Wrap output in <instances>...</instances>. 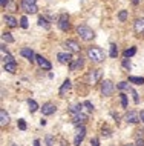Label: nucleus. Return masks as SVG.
<instances>
[{
  "instance_id": "obj_22",
  "label": "nucleus",
  "mask_w": 144,
  "mask_h": 146,
  "mask_svg": "<svg viewBox=\"0 0 144 146\" xmlns=\"http://www.w3.org/2000/svg\"><path fill=\"white\" fill-rule=\"evenodd\" d=\"M135 54H137V48H135V46H132V48L124 51V52H123V57H124V58H129V57H132V56H135Z\"/></svg>"
},
{
  "instance_id": "obj_5",
  "label": "nucleus",
  "mask_w": 144,
  "mask_h": 146,
  "mask_svg": "<svg viewBox=\"0 0 144 146\" xmlns=\"http://www.w3.org/2000/svg\"><path fill=\"white\" fill-rule=\"evenodd\" d=\"M84 135H86V128H84V125L75 126V139H74V145L80 146V143L84 139Z\"/></svg>"
},
{
  "instance_id": "obj_29",
  "label": "nucleus",
  "mask_w": 144,
  "mask_h": 146,
  "mask_svg": "<svg viewBox=\"0 0 144 146\" xmlns=\"http://www.w3.org/2000/svg\"><path fill=\"white\" fill-rule=\"evenodd\" d=\"M129 92L132 94V97H133V102H135V105H138L139 103V97H138V92L135 91L133 88H129Z\"/></svg>"
},
{
  "instance_id": "obj_33",
  "label": "nucleus",
  "mask_w": 144,
  "mask_h": 146,
  "mask_svg": "<svg viewBox=\"0 0 144 146\" xmlns=\"http://www.w3.org/2000/svg\"><path fill=\"white\" fill-rule=\"evenodd\" d=\"M116 88H118V89H129L130 88V86H129V83H127V82H120V83L118 85H116Z\"/></svg>"
},
{
  "instance_id": "obj_11",
  "label": "nucleus",
  "mask_w": 144,
  "mask_h": 146,
  "mask_svg": "<svg viewBox=\"0 0 144 146\" xmlns=\"http://www.w3.org/2000/svg\"><path fill=\"white\" fill-rule=\"evenodd\" d=\"M83 66H84V58L80 56V57L74 58V60L71 62V65H69V69L75 72V71H80L81 68H83Z\"/></svg>"
},
{
  "instance_id": "obj_8",
  "label": "nucleus",
  "mask_w": 144,
  "mask_h": 146,
  "mask_svg": "<svg viewBox=\"0 0 144 146\" xmlns=\"http://www.w3.org/2000/svg\"><path fill=\"white\" fill-rule=\"evenodd\" d=\"M58 28H60L61 31H64V33H66V31H69V28H71V23H69V15L68 14H61L60 15V17H58Z\"/></svg>"
},
{
  "instance_id": "obj_45",
  "label": "nucleus",
  "mask_w": 144,
  "mask_h": 146,
  "mask_svg": "<svg viewBox=\"0 0 144 146\" xmlns=\"http://www.w3.org/2000/svg\"><path fill=\"white\" fill-rule=\"evenodd\" d=\"M34 146H40V140H38V139L34 140Z\"/></svg>"
},
{
  "instance_id": "obj_36",
  "label": "nucleus",
  "mask_w": 144,
  "mask_h": 146,
  "mask_svg": "<svg viewBox=\"0 0 144 146\" xmlns=\"http://www.w3.org/2000/svg\"><path fill=\"white\" fill-rule=\"evenodd\" d=\"M83 105L86 106V109H87L89 112H92V111H94V105H92V103H91V102H89V100H86V102H84Z\"/></svg>"
},
{
  "instance_id": "obj_38",
  "label": "nucleus",
  "mask_w": 144,
  "mask_h": 146,
  "mask_svg": "<svg viewBox=\"0 0 144 146\" xmlns=\"http://www.w3.org/2000/svg\"><path fill=\"white\" fill-rule=\"evenodd\" d=\"M137 139H144V129H138L137 134H135V140Z\"/></svg>"
},
{
  "instance_id": "obj_26",
  "label": "nucleus",
  "mask_w": 144,
  "mask_h": 146,
  "mask_svg": "<svg viewBox=\"0 0 144 146\" xmlns=\"http://www.w3.org/2000/svg\"><path fill=\"white\" fill-rule=\"evenodd\" d=\"M45 143H46V146H55V137L48 134V135L45 137Z\"/></svg>"
},
{
  "instance_id": "obj_50",
  "label": "nucleus",
  "mask_w": 144,
  "mask_h": 146,
  "mask_svg": "<svg viewBox=\"0 0 144 146\" xmlns=\"http://www.w3.org/2000/svg\"><path fill=\"white\" fill-rule=\"evenodd\" d=\"M12 146H17V145H15V143H14V145H12Z\"/></svg>"
},
{
  "instance_id": "obj_40",
  "label": "nucleus",
  "mask_w": 144,
  "mask_h": 146,
  "mask_svg": "<svg viewBox=\"0 0 144 146\" xmlns=\"http://www.w3.org/2000/svg\"><path fill=\"white\" fill-rule=\"evenodd\" d=\"M91 145H92V146H100V140L97 139V137H94V139L91 140Z\"/></svg>"
},
{
  "instance_id": "obj_20",
  "label": "nucleus",
  "mask_w": 144,
  "mask_h": 146,
  "mask_svg": "<svg viewBox=\"0 0 144 146\" xmlns=\"http://www.w3.org/2000/svg\"><path fill=\"white\" fill-rule=\"evenodd\" d=\"M83 106H84V105H81V103L72 105L71 108H69V114H71V115H74V114H77V112H83Z\"/></svg>"
},
{
  "instance_id": "obj_34",
  "label": "nucleus",
  "mask_w": 144,
  "mask_h": 146,
  "mask_svg": "<svg viewBox=\"0 0 144 146\" xmlns=\"http://www.w3.org/2000/svg\"><path fill=\"white\" fill-rule=\"evenodd\" d=\"M120 97H121V106L123 108H127V96L126 94H120Z\"/></svg>"
},
{
  "instance_id": "obj_4",
  "label": "nucleus",
  "mask_w": 144,
  "mask_h": 146,
  "mask_svg": "<svg viewBox=\"0 0 144 146\" xmlns=\"http://www.w3.org/2000/svg\"><path fill=\"white\" fill-rule=\"evenodd\" d=\"M101 69H91L89 72L86 74V82H87V85H91V86H94L98 83V80L101 78Z\"/></svg>"
},
{
  "instance_id": "obj_41",
  "label": "nucleus",
  "mask_w": 144,
  "mask_h": 146,
  "mask_svg": "<svg viewBox=\"0 0 144 146\" xmlns=\"http://www.w3.org/2000/svg\"><path fill=\"white\" fill-rule=\"evenodd\" d=\"M135 146H144V139H137L135 140Z\"/></svg>"
},
{
  "instance_id": "obj_31",
  "label": "nucleus",
  "mask_w": 144,
  "mask_h": 146,
  "mask_svg": "<svg viewBox=\"0 0 144 146\" xmlns=\"http://www.w3.org/2000/svg\"><path fill=\"white\" fill-rule=\"evenodd\" d=\"M17 126H18V129H20V131H26V121L23 120V118H18Z\"/></svg>"
},
{
  "instance_id": "obj_3",
  "label": "nucleus",
  "mask_w": 144,
  "mask_h": 146,
  "mask_svg": "<svg viewBox=\"0 0 144 146\" xmlns=\"http://www.w3.org/2000/svg\"><path fill=\"white\" fill-rule=\"evenodd\" d=\"M77 34H78L80 37L83 38V40H86V42L92 40V38L95 37L94 29H92V28H89V26H86V25H80L78 28H77Z\"/></svg>"
},
{
  "instance_id": "obj_37",
  "label": "nucleus",
  "mask_w": 144,
  "mask_h": 146,
  "mask_svg": "<svg viewBox=\"0 0 144 146\" xmlns=\"http://www.w3.org/2000/svg\"><path fill=\"white\" fill-rule=\"evenodd\" d=\"M101 134L106 135V137H109V135H110V129H109L107 126H103V128H101Z\"/></svg>"
},
{
  "instance_id": "obj_16",
  "label": "nucleus",
  "mask_w": 144,
  "mask_h": 146,
  "mask_svg": "<svg viewBox=\"0 0 144 146\" xmlns=\"http://www.w3.org/2000/svg\"><path fill=\"white\" fill-rule=\"evenodd\" d=\"M133 31H135V34H138V35L144 34V17L137 19V20H135V23H133Z\"/></svg>"
},
{
  "instance_id": "obj_32",
  "label": "nucleus",
  "mask_w": 144,
  "mask_h": 146,
  "mask_svg": "<svg viewBox=\"0 0 144 146\" xmlns=\"http://www.w3.org/2000/svg\"><path fill=\"white\" fill-rule=\"evenodd\" d=\"M20 26L23 29L28 28V19H26V15H22V17H20Z\"/></svg>"
},
{
  "instance_id": "obj_30",
  "label": "nucleus",
  "mask_w": 144,
  "mask_h": 146,
  "mask_svg": "<svg viewBox=\"0 0 144 146\" xmlns=\"http://www.w3.org/2000/svg\"><path fill=\"white\" fill-rule=\"evenodd\" d=\"M2 38H3L5 42H8V43H12V42H14V37H12L9 33H3V34H2Z\"/></svg>"
},
{
  "instance_id": "obj_10",
  "label": "nucleus",
  "mask_w": 144,
  "mask_h": 146,
  "mask_svg": "<svg viewBox=\"0 0 144 146\" xmlns=\"http://www.w3.org/2000/svg\"><path fill=\"white\" fill-rule=\"evenodd\" d=\"M41 114L43 115H52L54 112L57 111V106L52 103V102H46V103H43V106H41Z\"/></svg>"
},
{
  "instance_id": "obj_15",
  "label": "nucleus",
  "mask_w": 144,
  "mask_h": 146,
  "mask_svg": "<svg viewBox=\"0 0 144 146\" xmlns=\"http://www.w3.org/2000/svg\"><path fill=\"white\" fill-rule=\"evenodd\" d=\"M36 62L38 63V65H40V68H43L45 71H51V69H52V65H51V62L46 60L43 56H37V57H36Z\"/></svg>"
},
{
  "instance_id": "obj_44",
  "label": "nucleus",
  "mask_w": 144,
  "mask_h": 146,
  "mask_svg": "<svg viewBox=\"0 0 144 146\" xmlns=\"http://www.w3.org/2000/svg\"><path fill=\"white\" fill-rule=\"evenodd\" d=\"M60 146H68V141H66L64 139H61L60 140Z\"/></svg>"
},
{
  "instance_id": "obj_9",
  "label": "nucleus",
  "mask_w": 144,
  "mask_h": 146,
  "mask_svg": "<svg viewBox=\"0 0 144 146\" xmlns=\"http://www.w3.org/2000/svg\"><path fill=\"white\" fill-rule=\"evenodd\" d=\"M124 120H126L127 123H130V125H135V123H138V121L141 120V117H139V114L137 111H127L126 114H124Z\"/></svg>"
},
{
  "instance_id": "obj_23",
  "label": "nucleus",
  "mask_w": 144,
  "mask_h": 146,
  "mask_svg": "<svg viewBox=\"0 0 144 146\" xmlns=\"http://www.w3.org/2000/svg\"><path fill=\"white\" fill-rule=\"evenodd\" d=\"M129 82H130V83H135V85H143V83H144V77L130 76V77H129Z\"/></svg>"
},
{
  "instance_id": "obj_14",
  "label": "nucleus",
  "mask_w": 144,
  "mask_h": 146,
  "mask_svg": "<svg viewBox=\"0 0 144 146\" xmlns=\"http://www.w3.org/2000/svg\"><path fill=\"white\" fill-rule=\"evenodd\" d=\"M86 120H87V114H84V112H77V114H74V115H72V123L75 126L83 125Z\"/></svg>"
},
{
  "instance_id": "obj_46",
  "label": "nucleus",
  "mask_w": 144,
  "mask_h": 146,
  "mask_svg": "<svg viewBox=\"0 0 144 146\" xmlns=\"http://www.w3.org/2000/svg\"><path fill=\"white\" fill-rule=\"evenodd\" d=\"M139 117H141V121L144 123V111H141V114H139Z\"/></svg>"
},
{
  "instance_id": "obj_24",
  "label": "nucleus",
  "mask_w": 144,
  "mask_h": 146,
  "mask_svg": "<svg viewBox=\"0 0 144 146\" xmlns=\"http://www.w3.org/2000/svg\"><path fill=\"white\" fill-rule=\"evenodd\" d=\"M38 26H40V28H45V29H49L51 28V25H49V22L48 20H46V19L45 17H40V19H38Z\"/></svg>"
},
{
  "instance_id": "obj_35",
  "label": "nucleus",
  "mask_w": 144,
  "mask_h": 146,
  "mask_svg": "<svg viewBox=\"0 0 144 146\" xmlns=\"http://www.w3.org/2000/svg\"><path fill=\"white\" fill-rule=\"evenodd\" d=\"M3 60H5V63H14V62H15L14 57L11 56V54H6V56L3 57Z\"/></svg>"
},
{
  "instance_id": "obj_47",
  "label": "nucleus",
  "mask_w": 144,
  "mask_h": 146,
  "mask_svg": "<svg viewBox=\"0 0 144 146\" xmlns=\"http://www.w3.org/2000/svg\"><path fill=\"white\" fill-rule=\"evenodd\" d=\"M40 125H41V126L46 125V120H45V118H41V120H40Z\"/></svg>"
},
{
  "instance_id": "obj_39",
  "label": "nucleus",
  "mask_w": 144,
  "mask_h": 146,
  "mask_svg": "<svg viewBox=\"0 0 144 146\" xmlns=\"http://www.w3.org/2000/svg\"><path fill=\"white\" fill-rule=\"evenodd\" d=\"M123 66H124L127 71L130 69V62H129V58H123Z\"/></svg>"
},
{
  "instance_id": "obj_7",
  "label": "nucleus",
  "mask_w": 144,
  "mask_h": 146,
  "mask_svg": "<svg viewBox=\"0 0 144 146\" xmlns=\"http://www.w3.org/2000/svg\"><path fill=\"white\" fill-rule=\"evenodd\" d=\"M63 46H64V49L68 51V52H80V49H81V46L78 45V42L77 40H72V38H68L64 43H63Z\"/></svg>"
},
{
  "instance_id": "obj_48",
  "label": "nucleus",
  "mask_w": 144,
  "mask_h": 146,
  "mask_svg": "<svg viewBox=\"0 0 144 146\" xmlns=\"http://www.w3.org/2000/svg\"><path fill=\"white\" fill-rule=\"evenodd\" d=\"M132 3H133V5H138V3H139V0H132Z\"/></svg>"
},
{
  "instance_id": "obj_12",
  "label": "nucleus",
  "mask_w": 144,
  "mask_h": 146,
  "mask_svg": "<svg viewBox=\"0 0 144 146\" xmlns=\"http://www.w3.org/2000/svg\"><path fill=\"white\" fill-rule=\"evenodd\" d=\"M71 88H72L71 80H69V78H66V80L63 82V85L60 86V89H58V96H60V97H66V96H68V92L71 91Z\"/></svg>"
},
{
  "instance_id": "obj_1",
  "label": "nucleus",
  "mask_w": 144,
  "mask_h": 146,
  "mask_svg": "<svg viewBox=\"0 0 144 146\" xmlns=\"http://www.w3.org/2000/svg\"><path fill=\"white\" fill-rule=\"evenodd\" d=\"M87 58L92 63H101L106 58V52L98 46H91V48H87Z\"/></svg>"
},
{
  "instance_id": "obj_6",
  "label": "nucleus",
  "mask_w": 144,
  "mask_h": 146,
  "mask_svg": "<svg viewBox=\"0 0 144 146\" xmlns=\"http://www.w3.org/2000/svg\"><path fill=\"white\" fill-rule=\"evenodd\" d=\"M115 91V85L112 83L110 80H104L103 83H101V94H103L104 97H110L112 94H114Z\"/></svg>"
},
{
  "instance_id": "obj_18",
  "label": "nucleus",
  "mask_w": 144,
  "mask_h": 146,
  "mask_svg": "<svg viewBox=\"0 0 144 146\" xmlns=\"http://www.w3.org/2000/svg\"><path fill=\"white\" fill-rule=\"evenodd\" d=\"M8 123H9V114H8L5 109H0V125L6 126Z\"/></svg>"
},
{
  "instance_id": "obj_19",
  "label": "nucleus",
  "mask_w": 144,
  "mask_h": 146,
  "mask_svg": "<svg viewBox=\"0 0 144 146\" xmlns=\"http://www.w3.org/2000/svg\"><path fill=\"white\" fill-rule=\"evenodd\" d=\"M3 20L6 22V25L9 26V28H15V26L18 25V23H17L18 20L15 17H12V15H5V17H3Z\"/></svg>"
},
{
  "instance_id": "obj_17",
  "label": "nucleus",
  "mask_w": 144,
  "mask_h": 146,
  "mask_svg": "<svg viewBox=\"0 0 144 146\" xmlns=\"http://www.w3.org/2000/svg\"><path fill=\"white\" fill-rule=\"evenodd\" d=\"M57 57H58V62L63 63V65H71V62H72L71 52H58Z\"/></svg>"
},
{
  "instance_id": "obj_43",
  "label": "nucleus",
  "mask_w": 144,
  "mask_h": 146,
  "mask_svg": "<svg viewBox=\"0 0 144 146\" xmlns=\"http://www.w3.org/2000/svg\"><path fill=\"white\" fill-rule=\"evenodd\" d=\"M112 117H114L116 121H120V115H118V114H116V112H112Z\"/></svg>"
},
{
  "instance_id": "obj_42",
  "label": "nucleus",
  "mask_w": 144,
  "mask_h": 146,
  "mask_svg": "<svg viewBox=\"0 0 144 146\" xmlns=\"http://www.w3.org/2000/svg\"><path fill=\"white\" fill-rule=\"evenodd\" d=\"M8 3H9V0H0V5H2V8H6Z\"/></svg>"
},
{
  "instance_id": "obj_13",
  "label": "nucleus",
  "mask_w": 144,
  "mask_h": 146,
  "mask_svg": "<svg viewBox=\"0 0 144 146\" xmlns=\"http://www.w3.org/2000/svg\"><path fill=\"white\" fill-rule=\"evenodd\" d=\"M20 56L25 57V58H28L31 63L36 62V57H37L36 52H34V51L31 49V48H22V49H20Z\"/></svg>"
},
{
  "instance_id": "obj_25",
  "label": "nucleus",
  "mask_w": 144,
  "mask_h": 146,
  "mask_svg": "<svg viewBox=\"0 0 144 146\" xmlns=\"http://www.w3.org/2000/svg\"><path fill=\"white\" fill-rule=\"evenodd\" d=\"M28 106H29V112H36L38 109V105L36 100H32V98H29L28 100Z\"/></svg>"
},
{
  "instance_id": "obj_28",
  "label": "nucleus",
  "mask_w": 144,
  "mask_h": 146,
  "mask_svg": "<svg viewBox=\"0 0 144 146\" xmlns=\"http://www.w3.org/2000/svg\"><path fill=\"white\" fill-rule=\"evenodd\" d=\"M127 15H129L127 9H121V11L118 13V20H120V22H126V20H127Z\"/></svg>"
},
{
  "instance_id": "obj_27",
  "label": "nucleus",
  "mask_w": 144,
  "mask_h": 146,
  "mask_svg": "<svg viewBox=\"0 0 144 146\" xmlns=\"http://www.w3.org/2000/svg\"><path fill=\"white\" fill-rule=\"evenodd\" d=\"M109 56H110L112 58H116V56H118V48H116L115 43H110V51H109Z\"/></svg>"
},
{
  "instance_id": "obj_2",
  "label": "nucleus",
  "mask_w": 144,
  "mask_h": 146,
  "mask_svg": "<svg viewBox=\"0 0 144 146\" xmlns=\"http://www.w3.org/2000/svg\"><path fill=\"white\" fill-rule=\"evenodd\" d=\"M20 8L23 13H26V14H37V11H38L37 0H22Z\"/></svg>"
},
{
  "instance_id": "obj_21",
  "label": "nucleus",
  "mask_w": 144,
  "mask_h": 146,
  "mask_svg": "<svg viewBox=\"0 0 144 146\" xmlns=\"http://www.w3.org/2000/svg\"><path fill=\"white\" fill-rule=\"evenodd\" d=\"M5 71H8V72H11V74H14L15 71H17V62H14V63H5Z\"/></svg>"
},
{
  "instance_id": "obj_49",
  "label": "nucleus",
  "mask_w": 144,
  "mask_h": 146,
  "mask_svg": "<svg viewBox=\"0 0 144 146\" xmlns=\"http://www.w3.org/2000/svg\"><path fill=\"white\" fill-rule=\"evenodd\" d=\"M123 146H135V145H132V143H126V145H123Z\"/></svg>"
}]
</instances>
